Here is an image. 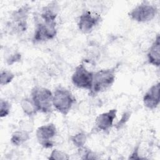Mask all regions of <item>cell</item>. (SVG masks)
Instances as JSON below:
<instances>
[{"instance_id": "obj_1", "label": "cell", "mask_w": 160, "mask_h": 160, "mask_svg": "<svg viewBox=\"0 0 160 160\" xmlns=\"http://www.w3.org/2000/svg\"><path fill=\"white\" fill-rule=\"evenodd\" d=\"M117 67L104 68L94 72L91 89L89 95L94 97L110 89L115 82Z\"/></svg>"}, {"instance_id": "obj_2", "label": "cell", "mask_w": 160, "mask_h": 160, "mask_svg": "<svg viewBox=\"0 0 160 160\" xmlns=\"http://www.w3.org/2000/svg\"><path fill=\"white\" fill-rule=\"evenodd\" d=\"M54 109L62 116H67L76 102L72 92L62 86H58L52 91Z\"/></svg>"}, {"instance_id": "obj_3", "label": "cell", "mask_w": 160, "mask_h": 160, "mask_svg": "<svg viewBox=\"0 0 160 160\" xmlns=\"http://www.w3.org/2000/svg\"><path fill=\"white\" fill-rule=\"evenodd\" d=\"M30 98L38 112L49 114L52 112L54 109L53 94L49 89L40 86H35L31 89Z\"/></svg>"}, {"instance_id": "obj_4", "label": "cell", "mask_w": 160, "mask_h": 160, "mask_svg": "<svg viewBox=\"0 0 160 160\" xmlns=\"http://www.w3.org/2000/svg\"><path fill=\"white\" fill-rule=\"evenodd\" d=\"M31 11L29 4H24L14 10L10 16V21L7 23L8 29L11 33L19 34L28 29V19Z\"/></svg>"}, {"instance_id": "obj_5", "label": "cell", "mask_w": 160, "mask_h": 160, "mask_svg": "<svg viewBox=\"0 0 160 160\" xmlns=\"http://www.w3.org/2000/svg\"><path fill=\"white\" fill-rule=\"evenodd\" d=\"M158 12V7L148 1H142L136 5L128 14L132 21L138 23H146L152 21Z\"/></svg>"}, {"instance_id": "obj_6", "label": "cell", "mask_w": 160, "mask_h": 160, "mask_svg": "<svg viewBox=\"0 0 160 160\" xmlns=\"http://www.w3.org/2000/svg\"><path fill=\"white\" fill-rule=\"evenodd\" d=\"M58 33L56 22H46L38 21L35 25L32 41L34 44L41 43L53 39Z\"/></svg>"}, {"instance_id": "obj_7", "label": "cell", "mask_w": 160, "mask_h": 160, "mask_svg": "<svg viewBox=\"0 0 160 160\" xmlns=\"http://www.w3.org/2000/svg\"><path fill=\"white\" fill-rule=\"evenodd\" d=\"M94 72L88 69L83 63L78 64L74 69L71 79L77 88L90 91L92 88Z\"/></svg>"}, {"instance_id": "obj_8", "label": "cell", "mask_w": 160, "mask_h": 160, "mask_svg": "<svg viewBox=\"0 0 160 160\" xmlns=\"http://www.w3.org/2000/svg\"><path fill=\"white\" fill-rule=\"evenodd\" d=\"M57 134V128L52 122L40 126L36 131L37 141L44 149H50L54 146V139Z\"/></svg>"}, {"instance_id": "obj_9", "label": "cell", "mask_w": 160, "mask_h": 160, "mask_svg": "<svg viewBox=\"0 0 160 160\" xmlns=\"http://www.w3.org/2000/svg\"><path fill=\"white\" fill-rule=\"evenodd\" d=\"M102 20L101 16L89 10H84L79 16L78 28L83 34H89L97 27Z\"/></svg>"}, {"instance_id": "obj_10", "label": "cell", "mask_w": 160, "mask_h": 160, "mask_svg": "<svg viewBox=\"0 0 160 160\" xmlns=\"http://www.w3.org/2000/svg\"><path fill=\"white\" fill-rule=\"evenodd\" d=\"M118 110L116 108L109 109L97 116L95 119L92 131L95 132H106L114 126Z\"/></svg>"}, {"instance_id": "obj_11", "label": "cell", "mask_w": 160, "mask_h": 160, "mask_svg": "<svg viewBox=\"0 0 160 160\" xmlns=\"http://www.w3.org/2000/svg\"><path fill=\"white\" fill-rule=\"evenodd\" d=\"M159 92L160 83L157 82L152 85L145 92L142 98V102L147 109L154 110L158 107L160 102Z\"/></svg>"}, {"instance_id": "obj_12", "label": "cell", "mask_w": 160, "mask_h": 160, "mask_svg": "<svg viewBox=\"0 0 160 160\" xmlns=\"http://www.w3.org/2000/svg\"><path fill=\"white\" fill-rule=\"evenodd\" d=\"M60 11L59 4L58 1H51L42 8L39 17L40 19L46 22H56Z\"/></svg>"}, {"instance_id": "obj_13", "label": "cell", "mask_w": 160, "mask_h": 160, "mask_svg": "<svg viewBox=\"0 0 160 160\" xmlns=\"http://www.w3.org/2000/svg\"><path fill=\"white\" fill-rule=\"evenodd\" d=\"M149 64L159 68L160 66V36L158 33L149 46L146 54Z\"/></svg>"}, {"instance_id": "obj_14", "label": "cell", "mask_w": 160, "mask_h": 160, "mask_svg": "<svg viewBox=\"0 0 160 160\" xmlns=\"http://www.w3.org/2000/svg\"><path fill=\"white\" fill-rule=\"evenodd\" d=\"M29 139V132L26 130H17L12 133L10 138V142L12 145L18 147L24 144Z\"/></svg>"}, {"instance_id": "obj_15", "label": "cell", "mask_w": 160, "mask_h": 160, "mask_svg": "<svg viewBox=\"0 0 160 160\" xmlns=\"http://www.w3.org/2000/svg\"><path fill=\"white\" fill-rule=\"evenodd\" d=\"M20 106L23 113L29 118H33L38 112L30 97L23 98L20 102Z\"/></svg>"}, {"instance_id": "obj_16", "label": "cell", "mask_w": 160, "mask_h": 160, "mask_svg": "<svg viewBox=\"0 0 160 160\" xmlns=\"http://www.w3.org/2000/svg\"><path fill=\"white\" fill-rule=\"evenodd\" d=\"M89 134L84 131H80L71 136L70 140L72 144L78 149L84 147L88 141Z\"/></svg>"}, {"instance_id": "obj_17", "label": "cell", "mask_w": 160, "mask_h": 160, "mask_svg": "<svg viewBox=\"0 0 160 160\" xmlns=\"http://www.w3.org/2000/svg\"><path fill=\"white\" fill-rule=\"evenodd\" d=\"M15 78V74L8 69H2L0 72V84L6 86L11 83Z\"/></svg>"}, {"instance_id": "obj_18", "label": "cell", "mask_w": 160, "mask_h": 160, "mask_svg": "<svg viewBox=\"0 0 160 160\" xmlns=\"http://www.w3.org/2000/svg\"><path fill=\"white\" fill-rule=\"evenodd\" d=\"M78 149L79 155H81L80 158L81 159H98L99 158L95 152L85 146Z\"/></svg>"}, {"instance_id": "obj_19", "label": "cell", "mask_w": 160, "mask_h": 160, "mask_svg": "<svg viewBox=\"0 0 160 160\" xmlns=\"http://www.w3.org/2000/svg\"><path fill=\"white\" fill-rule=\"evenodd\" d=\"M48 159L49 160H68L70 157L64 151L54 149L51 152Z\"/></svg>"}, {"instance_id": "obj_20", "label": "cell", "mask_w": 160, "mask_h": 160, "mask_svg": "<svg viewBox=\"0 0 160 160\" xmlns=\"http://www.w3.org/2000/svg\"><path fill=\"white\" fill-rule=\"evenodd\" d=\"M11 109V104L9 101L1 98L0 99V117L1 118L7 117Z\"/></svg>"}, {"instance_id": "obj_21", "label": "cell", "mask_w": 160, "mask_h": 160, "mask_svg": "<svg viewBox=\"0 0 160 160\" xmlns=\"http://www.w3.org/2000/svg\"><path fill=\"white\" fill-rule=\"evenodd\" d=\"M131 116V112L130 111H124L122 114L120 119L115 124H114V128L117 130H119V129H122L129 121Z\"/></svg>"}, {"instance_id": "obj_22", "label": "cell", "mask_w": 160, "mask_h": 160, "mask_svg": "<svg viewBox=\"0 0 160 160\" xmlns=\"http://www.w3.org/2000/svg\"><path fill=\"white\" fill-rule=\"evenodd\" d=\"M22 59L21 54L18 52H13L9 54L6 58V62L9 66H12L14 64L19 62Z\"/></svg>"}, {"instance_id": "obj_23", "label": "cell", "mask_w": 160, "mask_h": 160, "mask_svg": "<svg viewBox=\"0 0 160 160\" xmlns=\"http://www.w3.org/2000/svg\"><path fill=\"white\" fill-rule=\"evenodd\" d=\"M129 159H144L139 155V145L137 144L132 152L129 154V156L128 158Z\"/></svg>"}]
</instances>
